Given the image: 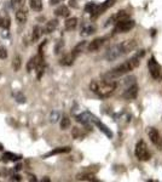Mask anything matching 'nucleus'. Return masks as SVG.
Wrapping results in <instances>:
<instances>
[{"instance_id":"72a5a7b5","label":"nucleus","mask_w":162,"mask_h":182,"mask_svg":"<svg viewBox=\"0 0 162 182\" xmlns=\"http://www.w3.org/2000/svg\"><path fill=\"white\" fill-rule=\"evenodd\" d=\"M10 180H11V181H21V176H18V175H15L13 177H11Z\"/></svg>"},{"instance_id":"9b49d317","label":"nucleus","mask_w":162,"mask_h":182,"mask_svg":"<svg viewBox=\"0 0 162 182\" xmlns=\"http://www.w3.org/2000/svg\"><path fill=\"white\" fill-rule=\"evenodd\" d=\"M76 57L73 55V52H70V54H67L61 58V61H59V63L62 65V66H72L73 63H74V61H75Z\"/></svg>"},{"instance_id":"f03ea898","label":"nucleus","mask_w":162,"mask_h":182,"mask_svg":"<svg viewBox=\"0 0 162 182\" xmlns=\"http://www.w3.org/2000/svg\"><path fill=\"white\" fill-rule=\"evenodd\" d=\"M136 46H137L136 40H125L121 44H116V45L111 46L107 51L105 57H107V60L109 62L116 61L121 56H123L126 54H130L131 51H133L136 49Z\"/></svg>"},{"instance_id":"7ed1b4c3","label":"nucleus","mask_w":162,"mask_h":182,"mask_svg":"<svg viewBox=\"0 0 162 182\" xmlns=\"http://www.w3.org/2000/svg\"><path fill=\"white\" fill-rule=\"evenodd\" d=\"M118 84L114 80H102V81H92L90 88L95 93L99 95L100 97H107L110 93H113L116 89Z\"/></svg>"},{"instance_id":"b1692460","label":"nucleus","mask_w":162,"mask_h":182,"mask_svg":"<svg viewBox=\"0 0 162 182\" xmlns=\"http://www.w3.org/2000/svg\"><path fill=\"white\" fill-rule=\"evenodd\" d=\"M10 26H11L10 17H2V18H0V27L2 29H7V28H10Z\"/></svg>"},{"instance_id":"2f4dec72","label":"nucleus","mask_w":162,"mask_h":182,"mask_svg":"<svg viewBox=\"0 0 162 182\" xmlns=\"http://www.w3.org/2000/svg\"><path fill=\"white\" fill-rule=\"evenodd\" d=\"M63 46H64V43H63V41H58V44L56 45V49H54V50H56L54 52H56V54H59V52H61V49H62Z\"/></svg>"},{"instance_id":"473e14b6","label":"nucleus","mask_w":162,"mask_h":182,"mask_svg":"<svg viewBox=\"0 0 162 182\" xmlns=\"http://www.w3.org/2000/svg\"><path fill=\"white\" fill-rule=\"evenodd\" d=\"M58 117H59V113H57V112H54L53 114H52V115H51V122H56V120H57V118H58Z\"/></svg>"},{"instance_id":"ddd939ff","label":"nucleus","mask_w":162,"mask_h":182,"mask_svg":"<svg viewBox=\"0 0 162 182\" xmlns=\"http://www.w3.org/2000/svg\"><path fill=\"white\" fill-rule=\"evenodd\" d=\"M69 9L65 6V5H61L58 6L56 10H54V15L58 16V17H68L69 16Z\"/></svg>"},{"instance_id":"4be33fe9","label":"nucleus","mask_w":162,"mask_h":182,"mask_svg":"<svg viewBox=\"0 0 162 182\" xmlns=\"http://www.w3.org/2000/svg\"><path fill=\"white\" fill-rule=\"evenodd\" d=\"M22 66V60L20 56H16L15 58H13V61H12V68H13V70L15 72H18L20 70V68H21Z\"/></svg>"},{"instance_id":"dca6fc26","label":"nucleus","mask_w":162,"mask_h":182,"mask_svg":"<svg viewBox=\"0 0 162 182\" xmlns=\"http://www.w3.org/2000/svg\"><path fill=\"white\" fill-rule=\"evenodd\" d=\"M76 26H77V18H75V17L68 18V20L65 21V29H67V31H73V29H75Z\"/></svg>"},{"instance_id":"f8f14e48","label":"nucleus","mask_w":162,"mask_h":182,"mask_svg":"<svg viewBox=\"0 0 162 182\" xmlns=\"http://www.w3.org/2000/svg\"><path fill=\"white\" fill-rule=\"evenodd\" d=\"M43 57V55H36V56H34V57H32L30 60H29V62H28V65H27V70L28 72H32L33 69L35 68L36 66H38V62L40 61V58Z\"/></svg>"},{"instance_id":"423d86ee","label":"nucleus","mask_w":162,"mask_h":182,"mask_svg":"<svg viewBox=\"0 0 162 182\" xmlns=\"http://www.w3.org/2000/svg\"><path fill=\"white\" fill-rule=\"evenodd\" d=\"M148 69H149V73L152 78L155 80L161 79L162 74H161V66L156 62V60L151 57L149 61H148Z\"/></svg>"},{"instance_id":"412c9836","label":"nucleus","mask_w":162,"mask_h":182,"mask_svg":"<svg viewBox=\"0 0 162 182\" xmlns=\"http://www.w3.org/2000/svg\"><path fill=\"white\" fill-rule=\"evenodd\" d=\"M16 20L20 23H24L27 21V12L24 10H17L16 12Z\"/></svg>"},{"instance_id":"1a4fd4ad","label":"nucleus","mask_w":162,"mask_h":182,"mask_svg":"<svg viewBox=\"0 0 162 182\" xmlns=\"http://www.w3.org/2000/svg\"><path fill=\"white\" fill-rule=\"evenodd\" d=\"M114 2H115L114 0H107V1H105V2H103L102 5L97 6V9L95 10L93 13H91V16H92V17H97V16H99V15L104 13L105 10H108L110 6H113V5H114Z\"/></svg>"},{"instance_id":"f257e3e1","label":"nucleus","mask_w":162,"mask_h":182,"mask_svg":"<svg viewBox=\"0 0 162 182\" xmlns=\"http://www.w3.org/2000/svg\"><path fill=\"white\" fill-rule=\"evenodd\" d=\"M144 56V51L141 50V52H138L137 55H134L133 57H131L130 60H127L126 62H123V63H121L120 66L118 67H115L114 69H111L109 73H107L104 77L107 78V79H114V78H119L121 75H123V74H126V73H128L131 72L132 69H134L137 66H139V63H141V58Z\"/></svg>"},{"instance_id":"aec40b11","label":"nucleus","mask_w":162,"mask_h":182,"mask_svg":"<svg viewBox=\"0 0 162 182\" xmlns=\"http://www.w3.org/2000/svg\"><path fill=\"white\" fill-rule=\"evenodd\" d=\"M29 4H30V7L35 11H41L43 10L41 0H29Z\"/></svg>"},{"instance_id":"4c0bfd02","label":"nucleus","mask_w":162,"mask_h":182,"mask_svg":"<svg viewBox=\"0 0 162 182\" xmlns=\"http://www.w3.org/2000/svg\"><path fill=\"white\" fill-rule=\"evenodd\" d=\"M43 181L44 182H47V181H50V179H49V177H45V179H43Z\"/></svg>"},{"instance_id":"f704fd0d","label":"nucleus","mask_w":162,"mask_h":182,"mask_svg":"<svg viewBox=\"0 0 162 182\" xmlns=\"http://www.w3.org/2000/svg\"><path fill=\"white\" fill-rule=\"evenodd\" d=\"M61 1H63V0H50V4H51V5H56V4L61 2Z\"/></svg>"},{"instance_id":"6ab92c4d","label":"nucleus","mask_w":162,"mask_h":182,"mask_svg":"<svg viewBox=\"0 0 162 182\" xmlns=\"http://www.w3.org/2000/svg\"><path fill=\"white\" fill-rule=\"evenodd\" d=\"M2 158H4L5 161H17V160L21 159V156H17V154L11 153V152H6Z\"/></svg>"},{"instance_id":"a878e982","label":"nucleus","mask_w":162,"mask_h":182,"mask_svg":"<svg viewBox=\"0 0 162 182\" xmlns=\"http://www.w3.org/2000/svg\"><path fill=\"white\" fill-rule=\"evenodd\" d=\"M97 4H95V2H88L86 6H85V11L86 12H90V13H93L95 10L97 9Z\"/></svg>"},{"instance_id":"4468645a","label":"nucleus","mask_w":162,"mask_h":182,"mask_svg":"<svg viewBox=\"0 0 162 182\" xmlns=\"http://www.w3.org/2000/svg\"><path fill=\"white\" fill-rule=\"evenodd\" d=\"M57 26H58V21H57V20L49 21V22L46 23L45 28H44V33H46V34H49V33H52V32H54V29L57 28Z\"/></svg>"},{"instance_id":"6e6552de","label":"nucleus","mask_w":162,"mask_h":182,"mask_svg":"<svg viewBox=\"0 0 162 182\" xmlns=\"http://www.w3.org/2000/svg\"><path fill=\"white\" fill-rule=\"evenodd\" d=\"M137 95H138V85L137 84H132L130 85L125 92H123V98L125 100H134L136 97H137Z\"/></svg>"},{"instance_id":"7c9ffc66","label":"nucleus","mask_w":162,"mask_h":182,"mask_svg":"<svg viewBox=\"0 0 162 182\" xmlns=\"http://www.w3.org/2000/svg\"><path fill=\"white\" fill-rule=\"evenodd\" d=\"M16 101L18 103H24L25 102V98H24V96L22 93H17L16 95Z\"/></svg>"},{"instance_id":"9d476101","label":"nucleus","mask_w":162,"mask_h":182,"mask_svg":"<svg viewBox=\"0 0 162 182\" xmlns=\"http://www.w3.org/2000/svg\"><path fill=\"white\" fill-rule=\"evenodd\" d=\"M103 43H104V39H103V38H98V39H95L93 41H91V44L88 45L87 50H88L90 52L97 51L98 49H100V46L103 45Z\"/></svg>"},{"instance_id":"20e7f679","label":"nucleus","mask_w":162,"mask_h":182,"mask_svg":"<svg viewBox=\"0 0 162 182\" xmlns=\"http://www.w3.org/2000/svg\"><path fill=\"white\" fill-rule=\"evenodd\" d=\"M136 26V23L133 20L130 18H125V20H120L115 24V28H114V34H119V33H127L130 32L131 29Z\"/></svg>"},{"instance_id":"f3484780","label":"nucleus","mask_w":162,"mask_h":182,"mask_svg":"<svg viewBox=\"0 0 162 182\" xmlns=\"http://www.w3.org/2000/svg\"><path fill=\"white\" fill-rule=\"evenodd\" d=\"M41 34H43V29H41L39 26H35V27L33 28V36H32L33 43H36V41L40 39Z\"/></svg>"},{"instance_id":"0eeeda50","label":"nucleus","mask_w":162,"mask_h":182,"mask_svg":"<svg viewBox=\"0 0 162 182\" xmlns=\"http://www.w3.org/2000/svg\"><path fill=\"white\" fill-rule=\"evenodd\" d=\"M148 136L155 146H157V147L161 146V136L155 127H148Z\"/></svg>"},{"instance_id":"c85d7f7f","label":"nucleus","mask_w":162,"mask_h":182,"mask_svg":"<svg viewBox=\"0 0 162 182\" xmlns=\"http://www.w3.org/2000/svg\"><path fill=\"white\" fill-rule=\"evenodd\" d=\"M93 177H95V175H92V174H84V175H79L77 176V180H93Z\"/></svg>"},{"instance_id":"cd10ccee","label":"nucleus","mask_w":162,"mask_h":182,"mask_svg":"<svg viewBox=\"0 0 162 182\" xmlns=\"http://www.w3.org/2000/svg\"><path fill=\"white\" fill-rule=\"evenodd\" d=\"M95 122H96V124H97V125L99 126V127H100V130H102V131H104V132H105V134H107L108 136H110V137L113 136V134H111V131H109V130H108V127H107V126H105V125H103L102 123H99L98 120H95Z\"/></svg>"},{"instance_id":"393cba45","label":"nucleus","mask_w":162,"mask_h":182,"mask_svg":"<svg viewBox=\"0 0 162 182\" xmlns=\"http://www.w3.org/2000/svg\"><path fill=\"white\" fill-rule=\"evenodd\" d=\"M70 126V119L68 117H63L61 120V129L62 130H67Z\"/></svg>"},{"instance_id":"2eb2a0df","label":"nucleus","mask_w":162,"mask_h":182,"mask_svg":"<svg viewBox=\"0 0 162 182\" xmlns=\"http://www.w3.org/2000/svg\"><path fill=\"white\" fill-rule=\"evenodd\" d=\"M95 32H96V26H93V24H87V26H84V28L81 29L80 34L82 35V36H88V35L93 34Z\"/></svg>"},{"instance_id":"a211bd4d","label":"nucleus","mask_w":162,"mask_h":182,"mask_svg":"<svg viewBox=\"0 0 162 182\" xmlns=\"http://www.w3.org/2000/svg\"><path fill=\"white\" fill-rule=\"evenodd\" d=\"M70 151V147H61V148H56L53 151H51L50 153H47V154H45L44 157L45 158H47V157H51V156H54V154H59V153H67V152H69Z\"/></svg>"},{"instance_id":"c756f323","label":"nucleus","mask_w":162,"mask_h":182,"mask_svg":"<svg viewBox=\"0 0 162 182\" xmlns=\"http://www.w3.org/2000/svg\"><path fill=\"white\" fill-rule=\"evenodd\" d=\"M7 57V51H6V49L4 47V46H0V58L1 60H5Z\"/></svg>"},{"instance_id":"c9c22d12","label":"nucleus","mask_w":162,"mask_h":182,"mask_svg":"<svg viewBox=\"0 0 162 182\" xmlns=\"http://www.w3.org/2000/svg\"><path fill=\"white\" fill-rule=\"evenodd\" d=\"M29 177H30V181H36V179H35L34 175H29Z\"/></svg>"},{"instance_id":"5701e85b","label":"nucleus","mask_w":162,"mask_h":182,"mask_svg":"<svg viewBox=\"0 0 162 182\" xmlns=\"http://www.w3.org/2000/svg\"><path fill=\"white\" fill-rule=\"evenodd\" d=\"M85 46H86V41H81L80 44H77V45L74 47V50L72 51V52H73V55L76 57L79 54H80V52H81V51H82V50H84V47H85Z\"/></svg>"},{"instance_id":"bb28decb","label":"nucleus","mask_w":162,"mask_h":182,"mask_svg":"<svg viewBox=\"0 0 162 182\" xmlns=\"http://www.w3.org/2000/svg\"><path fill=\"white\" fill-rule=\"evenodd\" d=\"M24 1L25 0H11V6L13 9H18V7H22L24 5Z\"/></svg>"},{"instance_id":"39448f33","label":"nucleus","mask_w":162,"mask_h":182,"mask_svg":"<svg viewBox=\"0 0 162 182\" xmlns=\"http://www.w3.org/2000/svg\"><path fill=\"white\" fill-rule=\"evenodd\" d=\"M136 157H137V159L141 160V161L150 159V153H149L146 143L144 141H139L137 143V146H136Z\"/></svg>"},{"instance_id":"58836bf2","label":"nucleus","mask_w":162,"mask_h":182,"mask_svg":"<svg viewBox=\"0 0 162 182\" xmlns=\"http://www.w3.org/2000/svg\"><path fill=\"white\" fill-rule=\"evenodd\" d=\"M1 149H2V145H1V143H0V151H1Z\"/></svg>"},{"instance_id":"e433bc0d","label":"nucleus","mask_w":162,"mask_h":182,"mask_svg":"<svg viewBox=\"0 0 162 182\" xmlns=\"http://www.w3.org/2000/svg\"><path fill=\"white\" fill-rule=\"evenodd\" d=\"M15 170L16 171L21 170V165H16V166H15Z\"/></svg>"}]
</instances>
